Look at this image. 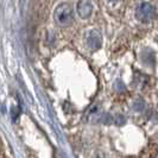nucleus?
<instances>
[{"label": "nucleus", "instance_id": "nucleus-1", "mask_svg": "<svg viewBox=\"0 0 158 158\" xmlns=\"http://www.w3.org/2000/svg\"><path fill=\"white\" fill-rule=\"evenodd\" d=\"M54 17H55L56 23L61 25V26H63V27L71 25L74 22V11H73L71 5L68 2L60 4L56 7Z\"/></svg>", "mask_w": 158, "mask_h": 158}, {"label": "nucleus", "instance_id": "nucleus-2", "mask_svg": "<svg viewBox=\"0 0 158 158\" xmlns=\"http://www.w3.org/2000/svg\"><path fill=\"white\" fill-rule=\"evenodd\" d=\"M135 16L142 22H150L156 16V11L153 6L149 2H142L135 11Z\"/></svg>", "mask_w": 158, "mask_h": 158}, {"label": "nucleus", "instance_id": "nucleus-3", "mask_svg": "<svg viewBox=\"0 0 158 158\" xmlns=\"http://www.w3.org/2000/svg\"><path fill=\"white\" fill-rule=\"evenodd\" d=\"M77 13L83 19L89 18V17L92 16V13H93V5H92V2L87 1V0L79 1L77 2Z\"/></svg>", "mask_w": 158, "mask_h": 158}, {"label": "nucleus", "instance_id": "nucleus-4", "mask_svg": "<svg viewBox=\"0 0 158 158\" xmlns=\"http://www.w3.org/2000/svg\"><path fill=\"white\" fill-rule=\"evenodd\" d=\"M87 44L90 49H94V50H96V49H99V48L101 47L102 38H101L100 32L96 31V30H93V31L89 32V35H88L87 37Z\"/></svg>", "mask_w": 158, "mask_h": 158}, {"label": "nucleus", "instance_id": "nucleus-5", "mask_svg": "<svg viewBox=\"0 0 158 158\" xmlns=\"http://www.w3.org/2000/svg\"><path fill=\"white\" fill-rule=\"evenodd\" d=\"M0 158H7L6 153H5V150H4V145H2V142H1V138H0Z\"/></svg>", "mask_w": 158, "mask_h": 158}]
</instances>
